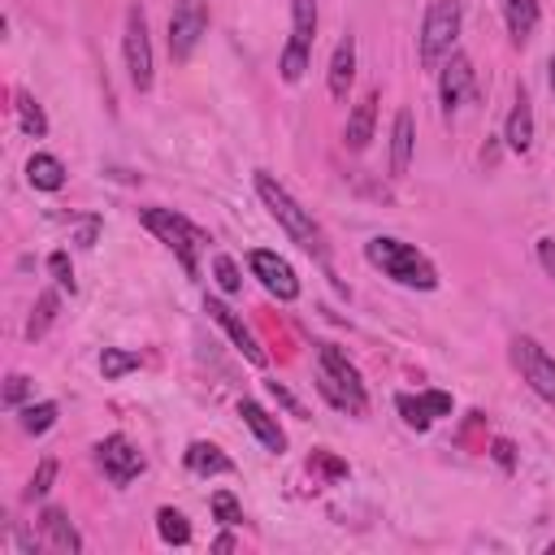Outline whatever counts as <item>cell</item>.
I'll list each match as a JSON object with an SVG mask.
<instances>
[{
  "label": "cell",
  "instance_id": "obj_1",
  "mask_svg": "<svg viewBox=\"0 0 555 555\" xmlns=\"http://www.w3.org/2000/svg\"><path fill=\"white\" fill-rule=\"evenodd\" d=\"M364 260H369L373 269H382L390 282L408 286V291H434V286H438V269L429 264V256L416 251L412 243L395 238V234H373V238L364 243Z\"/></svg>",
  "mask_w": 555,
  "mask_h": 555
},
{
  "label": "cell",
  "instance_id": "obj_2",
  "mask_svg": "<svg viewBox=\"0 0 555 555\" xmlns=\"http://www.w3.org/2000/svg\"><path fill=\"white\" fill-rule=\"evenodd\" d=\"M256 195H260V204L269 208V217L291 234V243H299L308 256H317V260H325V243H321V230H317V221H312V212L273 178V173H264V169H256Z\"/></svg>",
  "mask_w": 555,
  "mask_h": 555
},
{
  "label": "cell",
  "instance_id": "obj_3",
  "mask_svg": "<svg viewBox=\"0 0 555 555\" xmlns=\"http://www.w3.org/2000/svg\"><path fill=\"white\" fill-rule=\"evenodd\" d=\"M317 390H321L334 408H343V412H351V416H364V412H369V395H364L360 369H356L334 343H321V347H317Z\"/></svg>",
  "mask_w": 555,
  "mask_h": 555
},
{
  "label": "cell",
  "instance_id": "obj_4",
  "mask_svg": "<svg viewBox=\"0 0 555 555\" xmlns=\"http://www.w3.org/2000/svg\"><path fill=\"white\" fill-rule=\"evenodd\" d=\"M139 221L178 256V264L195 278L199 273V247L208 243V234L199 230V225H191L182 212H173V208H139Z\"/></svg>",
  "mask_w": 555,
  "mask_h": 555
},
{
  "label": "cell",
  "instance_id": "obj_5",
  "mask_svg": "<svg viewBox=\"0 0 555 555\" xmlns=\"http://www.w3.org/2000/svg\"><path fill=\"white\" fill-rule=\"evenodd\" d=\"M460 22H464V9L460 0H429L425 17H421V35H416V52H421V65H442L451 52H455V35H460Z\"/></svg>",
  "mask_w": 555,
  "mask_h": 555
},
{
  "label": "cell",
  "instance_id": "obj_6",
  "mask_svg": "<svg viewBox=\"0 0 555 555\" xmlns=\"http://www.w3.org/2000/svg\"><path fill=\"white\" fill-rule=\"evenodd\" d=\"M312 39H317V0H291V39H286L282 61H278L286 82L304 78L308 56H312Z\"/></svg>",
  "mask_w": 555,
  "mask_h": 555
},
{
  "label": "cell",
  "instance_id": "obj_7",
  "mask_svg": "<svg viewBox=\"0 0 555 555\" xmlns=\"http://www.w3.org/2000/svg\"><path fill=\"white\" fill-rule=\"evenodd\" d=\"M512 364H516L520 382H529V390L555 408V360L546 356V347L529 334H516L512 338Z\"/></svg>",
  "mask_w": 555,
  "mask_h": 555
},
{
  "label": "cell",
  "instance_id": "obj_8",
  "mask_svg": "<svg viewBox=\"0 0 555 555\" xmlns=\"http://www.w3.org/2000/svg\"><path fill=\"white\" fill-rule=\"evenodd\" d=\"M121 52H126V74L134 91L152 87V39H147V13L139 4L126 9V30H121Z\"/></svg>",
  "mask_w": 555,
  "mask_h": 555
},
{
  "label": "cell",
  "instance_id": "obj_9",
  "mask_svg": "<svg viewBox=\"0 0 555 555\" xmlns=\"http://www.w3.org/2000/svg\"><path fill=\"white\" fill-rule=\"evenodd\" d=\"M208 30V0H173L169 13V56L186 61L195 52V43Z\"/></svg>",
  "mask_w": 555,
  "mask_h": 555
},
{
  "label": "cell",
  "instance_id": "obj_10",
  "mask_svg": "<svg viewBox=\"0 0 555 555\" xmlns=\"http://www.w3.org/2000/svg\"><path fill=\"white\" fill-rule=\"evenodd\" d=\"M95 464H100V473H104L113 486H130V481L147 468L143 451H139L126 434H108L104 442H95Z\"/></svg>",
  "mask_w": 555,
  "mask_h": 555
},
{
  "label": "cell",
  "instance_id": "obj_11",
  "mask_svg": "<svg viewBox=\"0 0 555 555\" xmlns=\"http://www.w3.org/2000/svg\"><path fill=\"white\" fill-rule=\"evenodd\" d=\"M247 264H251V273L260 278V286L273 295V299H282V304H291L295 295H299V278H295V269L278 256V251H269V247H256L251 256H247Z\"/></svg>",
  "mask_w": 555,
  "mask_h": 555
},
{
  "label": "cell",
  "instance_id": "obj_12",
  "mask_svg": "<svg viewBox=\"0 0 555 555\" xmlns=\"http://www.w3.org/2000/svg\"><path fill=\"white\" fill-rule=\"evenodd\" d=\"M204 312H208V321H217V325L225 330V338L243 351V360H247V364H256V369H264V364H269L264 347H260V343H256V334L243 325V317H234V308H230V304H221V299H204Z\"/></svg>",
  "mask_w": 555,
  "mask_h": 555
},
{
  "label": "cell",
  "instance_id": "obj_13",
  "mask_svg": "<svg viewBox=\"0 0 555 555\" xmlns=\"http://www.w3.org/2000/svg\"><path fill=\"white\" fill-rule=\"evenodd\" d=\"M473 95V61L464 52H451L442 61V74H438V100H442V113L451 117L464 100Z\"/></svg>",
  "mask_w": 555,
  "mask_h": 555
},
{
  "label": "cell",
  "instance_id": "obj_14",
  "mask_svg": "<svg viewBox=\"0 0 555 555\" xmlns=\"http://www.w3.org/2000/svg\"><path fill=\"white\" fill-rule=\"evenodd\" d=\"M403 425L412 429H429L438 416H451V395L447 390H421V395H399L395 399Z\"/></svg>",
  "mask_w": 555,
  "mask_h": 555
},
{
  "label": "cell",
  "instance_id": "obj_15",
  "mask_svg": "<svg viewBox=\"0 0 555 555\" xmlns=\"http://www.w3.org/2000/svg\"><path fill=\"white\" fill-rule=\"evenodd\" d=\"M238 416H243V425L260 438V447L264 451H273V455H282L286 451V434H282V425L256 403V399H238Z\"/></svg>",
  "mask_w": 555,
  "mask_h": 555
},
{
  "label": "cell",
  "instance_id": "obj_16",
  "mask_svg": "<svg viewBox=\"0 0 555 555\" xmlns=\"http://www.w3.org/2000/svg\"><path fill=\"white\" fill-rule=\"evenodd\" d=\"M503 143L512 152H520V156L533 147V104H529L525 91H516V100H512V113L503 121Z\"/></svg>",
  "mask_w": 555,
  "mask_h": 555
},
{
  "label": "cell",
  "instance_id": "obj_17",
  "mask_svg": "<svg viewBox=\"0 0 555 555\" xmlns=\"http://www.w3.org/2000/svg\"><path fill=\"white\" fill-rule=\"evenodd\" d=\"M412 147H416V121H412V108H399L395 113V126H390V173L395 178L408 173Z\"/></svg>",
  "mask_w": 555,
  "mask_h": 555
},
{
  "label": "cell",
  "instance_id": "obj_18",
  "mask_svg": "<svg viewBox=\"0 0 555 555\" xmlns=\"http://www.w3.org/2000/svg\"><path fill=\"white\" fill-rule=\"evenodd\" d=\"M182 460H186V468H191L195 477H221V473H234V460H230L217 442H204V438L186 442Z\"/></svg>",
  "mask_w": 555,
  "mask_h": 555
},
{
  "label": "cell",
  "instance_id": "obj_19",
  "mask_svg": "<svg viewBox=\"0 0 555 555\" xmlns=\"http://www.w3.org/2000/svg\"><path fill=\"white\" fill-rule=\"evenodd\" d=\"M351 82H356V39L343 35L338 48H334V56H330V95L334 100H347Z\"/></svg>",
  "mask_w": 555,
  "mask_h": 555
},
{
  "label": "cell",
  "instance_id": "obj_20",
  "mask_svg": "<svg viewBox=\"0 0 555 555\" xmlns=\"http://www.w3.org/2000/svg\"><path fill=\"white\" fill-rule=\"evenodd\" d=\"M373 121H377V91H369V95L351 108L347 130H343V143H347L351 152H364V147H369V139H373Z\"/></svg>",
  "mask_w": 555,
  "mask_h": 555
},
{
  "label": "cell",
  "instance_id": "obj_21",
  "mask_svg": "<svg viewBox=\"0 0 555 555\" xmlns=\"http://www.w3.org/2000/svg\"><path fill=\"white\" fill-rule=\"evenodd\" d=\"M39 525H43V533H48V542H52L56 551H69V555H78V551H82V533L69 525V516H65L61 507H43Z\"/></svg>",
  "mask_w": 555,
  "mask_h": 555
},
{
  "label": "cell",
  "instance_id": "obj_22",
  "mask_svg": "<svg viewBox=\"0 0 555 555\" xmlns=\"http://www.w3.org/2000/svg\"><path fill=\"white\" fill-rule=\"evenodd\" d=\"M538 17H542L538 0H503V22H507L512 43H525L538 30Z\"/></svg>",
  "mask_w": 555,
  "mask_h": 555
},
{
  "label": "cell",
  "instance_id": "obj_23",
  "mask_svg": "<svg viewBox=\"0 0 555 555\" xmlns=\"http://www.w3.org/2000/svg\"><path fill=\"white\" fill-rule=\"evenodd\" d=\"M26 182H30L35 191H61V186H65V165H61L52 152H35V156L26 160Z\"/></svg>",
  "mask_w": 555,
  "mask_h": 555
},
{
  "label": "cell",
  "instance_id": "obj_24",
  "mask_svg": "<svg viewBox=\"0 0 555 555\" xmlns=\"http://www.w3.org/2000/svg\"><path fill=\"white\" fill-rule=\"evenodd\" d=\"M143 360H139V351H126V347H104L100 351V373H104V382H121L126 373H134Z\"/></svg>",
  "mask_w": 555,
  "mask_h": 555
},
{
  "label": "cell",
  "instance_id": "obj_25",
  "mask_svg": "<svg viewBox=\"0 0 555 555\" xmlns=\"http://www.w3.org/2000/svg\"><path fill=\"white\" fill-rule=\"evenodd\" d=\"M17 425L26 429V434H48L52 425H56V403L52 399H39V403H26V408H17Z\"/></svg>",
  "mask_w": 555,
  "mask_h": 555
},
{
  "label": "cell",
  "instance_id": "obj_26",
  "mask_svg": "<svg viewBox=\"0 0 555 555\" xmlns=\"http://www.w3.org/2000/svg\"><path fill=\"white\" fill-rule=\"evenodd\" d=\"M56 304H61V295H56V291H43V295L35 299V308H30V321H26V338H30V343L48 334V325L56 321Z\"/></svg>",
  "mask_w": 555,
  "mask_h": 555
},
{
  "label": "cell",
  "instance_id": "obj_27",
  "mask_svg": "<svg viewBox=\"0 0 555 555\" xmlns=\"http://www.w3.org/2000/svg\"><path fill=\"white\" fill-rule=\"evenodd\" d=\"M156 533H160V542H169V546H186V542H191V525H186V516L173 512V507H160V512H156Z\"/></svg>",
  "mask_w": 555,
  "mask_h": 555
},
{
  "label": "cell",
  "instance_id": "obj_28",
  "mask_svg": "<svg viewBox=\"0 0 555 555\" xmlns=\"http://www.w3.org/2000/svg\"><path fill=\"white\" fill-rule=\"evenodd\" d=\"M17 121H22V130L30 134V139H43L48 134V117H43V108H39V100L35 95H26V91H17Z\"/></svg>",
  "mask_w": 555,
  "mask_h": 555
},
{
  "label": "cell",
  "instance_id": "obj_29",
  "mask_svg": "<svg viewBox=\"0 0 555 555\" xmlns=\"http://www.w3.org/2000/svg\"><path fill=\"white\" fill-rule=\"evenodd\" d=\"M52 481H56V460H39V468H35V477L26 481V490H22V499H26V503H35V499H43V494L52 490Z\"/></svg>",
  "mask_w": 555,
  "mask_h": 555
},
{
  "label": "cell",
  "instance_id": "obj_30",
  "mask_svg": "<svg viewBox=\"0 0 555 555\" xmlns=\"http://www.w3.org/2000/svg\"><path fill=\"white\" fill-rule=\"evenodd\" d=\"M208 507H212V516H217L221 525H243V507H238V499H234L230 490H212Z\"/></svg>",
  "mask_w": 555,
  "mask_h": 555
},
{
  "label": "cell",
  "instance_id": "obj_31",
  "mask_svg": "<svg viewBox=\"0 0 555 555\" xmlns=\"http://www.w3.org/2000/svg\"><path fill=\"white\" fill-rule=\"evenodd\" d=\"M212 278H217V286H221L225 295H238V286H243L238 264H234L230 256H217V260H212Z\"/></svg>",
  "mask_w": 555,
  "mask_h": 555
},
{
  "label": "cell",
  "instance_id": "obj_32",
  "mask_svg": "<svg viewBox=\"0 0 555 555\" xmlns=\"http://www.w3.org/2000/svg\"><path fill=\"white\" fill-rule=\"evenodd\" d=\"M48 273L56 278V286H61V291H74V264H69V256H65V251H52V256H48Z\"/></svg>",
  "mask_w": 555,
  "mask_h": 555
},
{
  "label": "cell",
  "instance_id": "obj_33",
  "mask_svg": "<svg viewBox=\"0 0 555 555\" xmlns=\"http://www.w3.org/2000/svg\"><path fill=\"white\" fill-rule=\"evenodd\" d=\"M30 395V377H22V373H13L9 382H4V408H22V399Z\"/></svg>",
  "mask_w": 555,
  "mask_h": 555
},
{
  "label": "cell",
  "instance_id": "obj_34",
  "mask_svg": "<svg viewBox=\"0 0 555 555\" xmlns=\"http://www.w3.org/2000/svg\"><path fill=\"white\" fill-rule=\"evenodd\" d=\"M264 386H269V395H273V399L282 403V408H291L295 416H304V408H299V399H295V395H291V390H286L282 382H264Z\"/></svg>",
  "mask_w": 555,
  "mask_h": 555
},
{
  "label": "cell",
  "instance_id": "obj_35",
  "mask_svg": "<svg viewBox=\"0 0 555 555\" xmlns=\"http://www.w3.org/2000/svg\"><path fill=\"white\" fill-rule=\"evenodd\" d=\"M538 264L546 269V278H555V238H538Z\"/></svg>",
  "mask_w": 555,
  "mask_h": 555
},
{
  "label": "cell",
  "instance_id": "obj_36",
  "mask_svg": "<svg viewBox=\"0 0 555 555\" xmlns=\"http://www.w3.org/2000/svg\"><path fill=\"white\" fill-rule=\"evenodd\" d=\"M312 464H317V468H325V473H334V477H343V473H347V464H343V460H334L330 451H312Z\"/></svg>",
  "mask_w": 555,
  "mask_h": 555
},
{
  "label": "cell",
  "instance_id": "obj_37",
  "mask_svg": "<svg viewBox=\"0 0 555 555\" xmlns=\"http://www.w3.org/2000/svg\"><path fill=\"white\" fill-rule=\"evenodd\" d=\"M490 451H494V460H499V464L512 473V464H516V455H512V451H516V447H512L507 438H494V447H490Z\"/></svg>",
  "mask_w": 555,
  "mask_h": 555
},
{
  "label": "cell",
  "instance_id": "obj_38",
  "mask_svg": "<svg viewBox=\"0 0 555 555\" xmlns=\"http://www.w3.org/2000/svg\"><path fill=\"white\" fill-rule=\"evenodd\" d=\"M212 551H234V533H221V538L212 542Z\"/></svg>",
  "mask_w": 555,
  "mask_h": 555
},
{
  "label": "cell",
  "instance_id": "obj_39",
  "mask_svg": "<svg viewBox=\"0 0 555 555\" xmlns=\"http://www.w3.org/2000/svg\"><path fill=\"white\" fill-rule=\"evenodd\" d=\"M546 82H551V95H555V56H551V65H546Z\"/></svg>",
  "mask_w": 555,
  "mask_h": 555
}]
</instances>
